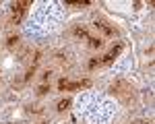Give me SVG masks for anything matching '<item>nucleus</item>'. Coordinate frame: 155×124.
<instances>
[{"instance_id": "9", "label": "nucleus", "mask_w": 155, "mask_h": 124, "mask_svg": "<svg viewBox=\"0 0 155 124\" xmlns=\"http://www.w3.org/2000/svg\"><path fill=\"white\" fill-rule=\"evenodd\" d=\"M48 91H50V87L46 85V83H44V85H41V87H39V89H37V93H39V95H46Z\"/></svg>"}, {"instance_id": "8", "label": "nucleus", "mask_w": 155, "mask_h": 124, "mask_svg": "<svg viewBox=\"0 0 155 124\" xmlns=\"http://www.w3.org/2000/svg\"><path fill=\"white\" fill-rule=\"evenodd\" d=\"M74 35L77 37H89V33H87L85 27H74Z\"/></svg>"}, {"instance_id": "6", "label": "nucleus", "mask_w": 155, "mask_h": 124, "mask_svg": "<svg viewBox=\"0 0 155 124\" xmlns=\"http://www.w3.org/2000/svg\"><path fill=\"white\" fill-rule=\"evenodd\" d=\"M87 39H89V48H93V50L104 46V39L101 37H87Z\"/></svg>"}, {"instance_id": "13", "label": "nucleus", "mask_w": 155, "mask_h": 124, "mask_svg": "<svg viewBox=\"0 0 155 124\" xmlns=\"http://www.w3.org/2000/svg\"><path fill=\"white\" fill-rule=\"evenodd\" d=\"M39 124H46V122H39Z\"/></svg>"}, {"instance_id": "3", "label": "nucleus", "mask_w": 155, "mask_h": 124, "mask_svg": "<svg viewBox=\"0 0 155 124\" xmlns=\"http://www.w3.org/2000/svg\"><path fill=\"white\" fill-rule=\"evenodd\" d=\"M95 29H97V31H104V33H106V35H110V37L118 33V31H116L114 27H110L106 21H97V23H95Z\"/></svg>"}, {"instance_id": "12", "label": "nucleus", "mask_w": 155, "mask_h": 124, "mask_svg": "<svg viewBox=\"0 0 155 124\" xmlns=\"http://www.w3.org/2000/svg\"><path fill=\"white\" fill-rule=\"evenodd\" d=\"M50 77H52V73H50V70H46V73H44V77H41V79H44V83H48Z\"/></svg>"}, {"instance_id": "10", "label": "nucleus", "mask_w": 155, "mask_h": 124, "mask_svg": "<svg viewBox=\"0 0 155 124\" xmlns=\"http://www.w3.org/2000/svg\"><path fill=\"white\" fill-rule=\"evenodd\" d=\"M66 83H68L66 79H60V83H58V89H60V91H64V89H66Z\"/></svg>"}, {"instance_id": "1", "label": "nucleus", "mask_w": 155, "mask_h": 124, "mask_svg": "<svg viewBox=\"0 0 155 124\" xmlns=\"http://www.w3.org/2000/svg\"><path fill=\"white\" fill-rule=\"evenodd\" d=\"M112 91L116 93V97H118L122 103H126V106L134 103V89H132L130 83H126L124 79H116L114 85H112Z\"/></svg>"}, {"instance_id": "5", "label": "nucleus", "mask_w": 155, "mask_h": 124, "mask_svg": "<svg viewBox=\"0 0 155 124\" xmlns=\"http://www.w3.org/2000/svg\"><path fill=\"white\" fill-rule=\"evenodd\" d=\"M19 44H21V37H19V35H8V37H6V50L15 52V50L19 48Z\"/></svg>"}, {"instance_id": "4", "label": "nucleus", "mask_w": 155, "mask_h": 124, "mask_svg": "<svg viewBox=\"0 0 155 124\" xmlns=\"http://www.w3.org/2000/svg\"><path fill=\"white\" fill-rule=\"evenodd\" d=\"M120 50H122V46H114V48L110 50V52H107L106 56H104V58H101V62H104V64H110V62H114V58H116V56H118L120 54Z\"/></svg>"}, {"instance_id": "2", "label": "nucleus", "mask_w": 155, "mask_h": 124, "mask_svg": "<svg viewBox=\"0 0 155 124\" xmlns=\"http://www.w3.org/2000/svg\"><path fill=\"white\" fill-rule=\"evenodd\" d=\"M27 6H31V2L29 0H25V2H12V6H11V23L12 25H17L21 19H23V12L27 11Z\"/></svg>"}, {"instance_id": "7", "label": "nucleus", "mask_w": 155, "mask_h": 124, "mask_svg": "<svg viewBox=\"0 0 155 124\" xmlns=\"http://www.w3.org/2000/svg\"><path fill=\"white\" fill-rule=\"evenodd\" d=\"M71 103H72V101H71L68 97H66V99H60V101H58V106H56V108H58V112H66L68 108H71Z\"/></svg>"}, {"instance_id": "11", "label": "nucleus", "mask_w": 155, "mask_h": 124, "mask_svg": "<svg viewBox=\"0 0 155 124\" xmlns=\"http://www.w3.org/2000/svg\"><path fill=\"white\" fill-rule=\"evenodd\" d=\"M99 62H101V60H99V58H93V60L89 62V68H95V66H97V64H99Z\"/></svg>"}]
</instances>
